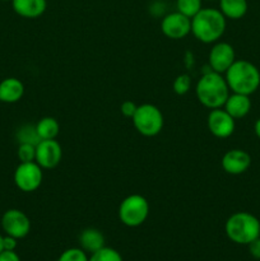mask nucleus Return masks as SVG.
Returning <instances> with one entry per match:
<instances>
[{"label": "nucleus", "mask_w": 260, "mask_h": 261, "mask_svg": "<svg viewBox=\"0 0 260 261\" xmlns=\"http://www.w3.org/2000/svg\"><path fill=\"white\" fill-rule=\"evenodd\" d=\"M227 18L216 8H201L200 12L191 18V33L203 43L218 42L226 31Z\"/></svg>", "instance_id": "nucleus-1"}, {"label": "nucleus", "mask_w": 260, "mask_h": 261, "mask_svg": "<svg viewBox=\"0 0 260 261\" xmlns=\"http://www.w3.org/2000/svg\"><path fill=\"white\" fill-rule=\"evenodd\" d=\"M198 101L206 109H221L229 96V88L223 74L208 71L203 74L195 87Z\"/></svg>", "instance_id": "nucleus-2"}, {"label": "nucleus", "mask_w": 260, "mask_h": 261, "mask_svg": "<svg viewBox=\"0 0 260 261\" xmlns=\"http://www.w3.org/2000/svg\"><path fill=\"white\" fill-rule=\"evenodd\" d=\"M229 91L250 96L260 87V71L247 60H236L224 73Z\"/></svg>", "instance_id": "nucleus-3"}, {"label": "nucleus", "mask_w": 260, "mask_h": 261, "mask_svg": "<svg viewBox=\"0 0 260 261\" xmlns=\"http://www.w3.org/2000/svg\"><path fill=\"white\" fill-rule=\"evenodd\" d=\"M227 237L237 245H249L260 234V221L251 213L236 212L224 224Z\"/></svg>", "instance_id": "nucleus-4"}, {"label": "nucleus", "mask_w": 260, "mask_h": 261, "mask_svg": "<svg viewBox=\"0 0 260 261\" xmlns=\"http://www.w3.org/2000/svg\"><path fill=\"white\" fill-rule=\"evenodd\" d=\"M132 120L135 130L140 135L148 138L160 134L165 124L161 110L152 103H143L138 106Z\"/></svg>", "instance_id": "nucleus-5"}, {"label": "nucleus", "mask_w": 260, "mask_h": 261, "mask_svg": "<svg viewBox=\"0 0 260 261\" xmlns=\"http://www.w3.org/2000/svg\"><path fill=\"white\" fill-rule=\"evenodd\" d=\"M149 216V203L140 194L126 196L119 205V218L124 226L139 227Z\"/></svg>", "instance_id": "nucleus-6"}, {"label": "nucleus", "mask_w": 260, "mask_h": 261, "mask_svg": "<svg viewBox=\"0 0 260 261\" xmlns=\"http://www.w3.org/2000/svg\"><path fill=\"white\" fill-rule=\"evenodd\" d=\"M43 181L42 168L37 162H20L14 171V184L23 193H33Z\"/></svg>", "instance_id": "nucleus-7"}, {"label": "nucleus", "mask_w": 260, "mask_h": 261, "mask_svg": "<svg viewBox=\"0 0 260 261\" xmlns=\"http://www.w3.org/2000/svg\"><path fill=\"white\" fill-rule=\"evenodd\" d=\"M2 228L8 236L17 240L24 239L31 231V221L24 212L19 209H9L2 217Z\"/></svg>", "instance_id": "nucleus-8"}, {"label": "nucleus", "mask_w": 260, "mask_h": 261, "mask_svg": "<svg viewBox=\"0 0 260 261\" xmlns=\"http://www.w3.org/2000/svg\"><path fill=\"white\" fill-rule=\"evenodd\" d=\"M161 31L171 40H183L191 33V19L177 10L168 13L161 20Z\"/></svg>", "instance_id": "nucleus-9"}, {"label": "nucleus", "mask_w": 260, "mask_h": 261, "mask_svg": "<svg viewBox=\"0 0 260 261\" xmlns=\"http://www.w3.org/2000/svg\"><path fill=\"white\" fill-rule=\"evenodd\" d=\"M206 125L213 137L226 139L235 133L236 120L221 107V109L211 110V112L208 114V119H206Z\"/></svg>", "instance_id": "nucleus-10"}, {"label": "nucleus", "mask_w": 260, "mask_h": 261, "mask_svg": "<svg viewBox=\"0 0 260 261\" xmlns=\"http://www.w3.org/2000/svg\"><path fill=\"white\" fill-rule=\"evenodd\" d=\"M63 158V149L55 139L40 140L36 145V162L42 170H53Z\"/></svg>", "instance_id": "nucleus-11"}, {"label": "nucleus", "mask_w": 260, "mask_h": 261, "mask_svg": "<svg viewBox=\"0 0 260 261\" xmlns=\"http://www.w3.org/2000/svg\"><path fill=\"white\" fill-rule=\"evenodd\" d=\"M208 60L212 70L224 74L227 69L236 61L235 48L228 42H217L209 51Z\"/></svg>", "instance_id": "nucleus-12"}, {"label": "nucleus", "mask_w": 260, "mask_h": 261, "mask_svg": "<svg viewBox=\"0 0 260 261\" xmlns=\"http://www.w3.org/2000/svg\"><path fill=\"white\" fill-rule=\"evenodd\" d=\"M251 165V157L246 150L231 149L226 152L222 157L221 166L223 171L228 175H242L249 170Z\"/></svg>", "instance_id": "nucleus-13"}, {"label": "nucleus", "mask_w": 260, "mask_h": 261, "mask_svg": "<svg viewBox=\"0 0 260 261\" xmlns=\"http://www.w3.org/2000/svg\"><path fill=\"white\" fill-rule=\"evenodd\" d=\"M12 8L19 17L36 19L46 12V0H12Z\"/></svg>", "instance_id": "nucleus-14"}, {"label": "nucleus", "mask_w": 260, "mask_h": 261, "mask_svg": "<svg viewBox=\"0 0 260 261\" xmlns=\"http://www.w3.org/2000/svg\"><path fill=\"white\" fill-rule=\"evenodd\" d=\"M223 109L233 117L235 120L242 119L246 116L251 110V99L250 96L241 93H229L226 103L223 105Z\"/></svg>", "instance_id": "nucleus-15"}, {"label": "nucleus", "mask_w": 260, "mask_h": 261, "mask_svg": "<svg viewBox=\"0 0 260 261\" xmlns=\"http://www.w3.org/2000/svg\"><path fill=\"white\" fill-rule=\"evenodd\" d=\"M24 94V84L17 78H5L0 82V102L15 103Z\"/></svg>", "instance_id": "nucleus-16"}, {"label": "nucleus", "mask_w": 260, "mask_h": 261, "mask_svg": "<svg viewBox=\"0 0 260 261\" xmlns=\"http://www.w3.org/2000/svg\"><path fill=\"white\" fill-rule=\"evenodd\" d=\"M79 245L87 254H93L105 247V236L99 229L86 228L79 234Z\"/></svg>", "instance_id": "nucleus-17"}, {"label": "nucleus", "mask_w": 260, "mask_h": 261, "mask_svg": "<svg viewBox=\"0 0 260 261\" xmlns=\"http://www.w3.org/2000/svg\"><path fill=\"white\" fill-rule=\"evenodd\" d=\"M249 9L247 0H219V10L227 19H241Z\"/></svg>", "instance_id": "nucleus-18"}, {"label": "nucleus", "mask_w": 260, "mask_h": 261, "mask_svg": "<svg viewBox=\"0 0 260 261\" xmlns=\"http://www.w3.org/2000/svg\"><path fill=\"white\" fill-rule=\"evenodd\" d=\"M35 126L37 135L40 137L41 140L56 139L59 132H60V125H59L58 120L51 116L42 117Z\"/></svg>", "instance_id": "nucleus-19"}, {"label": "nucleus", "mask_w": 260, "mask_h": 261, "mask_svg": "<svg viewBox=\"0 0 260 261\" xmlns=\"http://www.w3.org/2000/svg\"><path fill=\"white\" fill-rule=\"evenodd\" d=\"M201 8H203V0H176L177 12L190 19L200 12Z\"/></svg>", "instance_id": "nucleus-20"}, {"label": "nucleus", "mask_w": 260, "mask_h": 261, "mask_svg": "<svg viewBox=\"0 0 260 261\" xmlns=\"http://www.w3.org/2000/svg\"><path fill=\"white\" fill-rule=\"evenodd\" d=\"M88 261H124L122 256L117 250L112 249V247H102L98 251L93 252L89 256Z\"/></svg>", "instance_id": "nucleus-21"}, {"label": "nucleus", "mask_w": 260, "mask_h": 261, "mask_svg": "<svg viewBox=\"0 0 260 261\" xmlns=\"http://www.w3.org/2000/svg\"><path fill=\"white\" fill-rule=\"evenodd\" d=\"M17 138L19 144L20 143H30V144L37 145L41 140L36 132V126H32V125H24L20 127L17 133Z\"/></svg>", "instance_id": "nucleus-22"}, {"label": "nucleus", "mask_w": 260, "mask_h": 261, "mask_svg": "<svg viewBox=\"0 0 260 261\" xmlns=\"http://www.w3.org/2000/svg\"><path fill=\"white\" fill-rule=\"evenodd\" d=\"M88 254L81 247H70L61 252L58 261H88Z\"/></svg>", "instance_id": "nucleus-23"}, {"label": "nucleus", "mask_w": 260, "mask_h": 261, "mask_svg": "<svg viewBox=\"0 0 260 261\" xmlns=\"http://www.w3.org/2000/svg\"><path fill=\"white\" fill-rule=\"evenodd\" d=\"M17 155L20 162H36V145L30 143H20Z\"/></svg>", "instance_id": "nucleus-24"}, {"label": "nucleus", "mask_w": 260, "mask_h": 261, "mask_svg": "<svg viewBox=\"0 0 260 261\" xmlns=\"http://www.w3.org/2000/svg\"><path fill=\"white\" fill-rule=\"evenodd\" d=\"M191 88V78L189 74H180L173 81V92L178 96H184Z\"/></svg>", "instance_id": "nucleus-25"}, {"label": "nucleus", "mask_w": 260, "mask_h": 261, "mask_svg": "<svg viewBox=\"0 0 260 261\" xmlns=\"http://www.w3.org/2000/svg\"><path fill=\"white\" fill-rule=\"evenodd\" d=\"M137 109L138 106L133 101H125L122 102L121 106H120V112L122 114V116L127 117V119H133Z\"/></svg>", "instance_id": "nucleus-26"}, {"label": "nucleus", "mask_w": 260, "mask_h": 261, "mask_svg": "<svg viewBox=\"0 0 260 261\" xmlns=\"http://www.w3.org/2000/svg\"><path fill=\"white\" fill-rule=\"evenodd\" d=\"M18 245V240L12 236H3V250H8V251H15Z\"/></svg>", "instance_id": "nucleus-27"}, {"label": "nucleus", "mask_w": 260, "mask_h": 261, "mask_svg": "<svg viewBox=\"0 0 260 261\" xmlns=\"http://www.w3.org/2000/svg\"><path fill=\"white\" fill-rule=\"evenodd\" d=\"M247 247H249L250 255H251L254 259L260 260V237H257L254 241L250 242V244L247 245Z\"/></svg>", "instance_id": "nucleus-28"}, {"label": "nucleus", "mask_w": 260, "mask_h": 261, "mask_svg": "<svg viewBox=\"0 0 260 261\" xmlns=\"http://www.w3.org/2000/svg\"><path fill=\"white\" fill-rule=\"evenodd\" d=\"M0 261H20V257L15 251L3 250V251L0 252Z\"/></svg>", "instance_id": "nucleus-29"}, {"label": "nucleus", "mask_w": 260, "mask_h": 261, "mask_svg": "<svg viewBox=\"0 0 260 261\" xmlns=\"http://www.w3.org/2000/svg\"><path fill=\"white\" fill-rule=\"evenodd\" d=\"M254 132H255V134H256V137L260 139V119H257L256 122H255Z\"/></svg>", "instance_id": "nucleus-30"}, {"label": "nucleus", "mask_w": 260, "mask_h": 261, "mask_svg": "<svg viewBox=\"0 0 260 261\" xmlns=\"http://www.w3.org/2000/svg\"><path fill=\"white\" fill-rule=\"evenodd\" d=\"M3 251V236L2 233H0V252Z\"/></svg>", "instance_id": "nucleus-31"}, {"label": "nucleus", "mask_w": 260, "mask_h": 261, "mask_svg": "<svg viewBox=\"0 0 260 261\" xmlns=\"http://www.w3.org/2000/svg\"><path fill=\"white\" fill-rule=\"evenodd\" d=\"M3 2H12V0H3Z\"/></svg>", "instance_id": "nucleus-32"}, {"label": "nucleus", "mask_w": 260, "mask_h": 261, "mask_svg": "<svg viewBox=\"0 0 260 261\" xmlns=\"http://www.w3.org/2000/svg\"><path fill=\"white\" fill-rule=\"evenodd\" d=\"M259 237H260V234H259Z\"/></svg>", "instance_id": "nucleus-33"}, {"label": "nucleus", "mask_w": 260, "mask_h": 261, "mask_svg": "<svg viewBox=\"0 0 260 261\" xmlns=\"http://www.w3.org/2000/svg\"><path fill=\"white\" fill-rule=\"evenodd\" d=\"M209 2H211V0H209Z\"/></svg>", "instance_id": "nucleus-34"}]
</instances>
